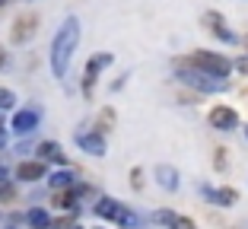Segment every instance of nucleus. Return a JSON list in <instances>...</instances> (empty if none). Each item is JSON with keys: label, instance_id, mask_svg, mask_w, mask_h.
Listing matches in <instances>:
<instances>
[{"label": "nucleus", "instance_id": "2eb2a0df", "mask_svg": "<svg viewBox=\"0 0 248 229\" xmlns=\"http://www.w3.org/2000/svg\"><path fill=\"white\" fill-rule=\"evenodd\" d=\"M48 223H51V216L45 214V210H29V226L32 229H48Z\"/></svg>", "mask_w": 248, "mask_h": 229}, {"label": "nucleus", "instance_id": "4be33fe9", "mask_svg": "<svg viewBox=\"0 0 248 229\" xmlns=\"http://www.w3.org/2000/svg\"><path fill=\"white\" fill-rule=\"evenodd\" d=\"M245 45H248V38H245Z\"/></svg>", "mask_w": 248, "mask_h": 229}, {"label": "nucleus", "instance_id": "f257e3e1", "mask_svg": "<svg viewBox=\"0 0 248 229\" xmlns=\"http://www.w3.org/2000/svg\"><path fill=\"white\" fill-rule=\"evenodd\" d=\"M77 45H80V19H77V16H67L64 26L58 29V35H54V42H51V70H54V76H61V80L67 76V67H70V58H73V51H77Z\"/></svg>", "mask_w": 248, "mask_h": 229}, {"label": "nucleus", "instance_id": "6ab92c4d", "mask_svg": "<svg viewBox=\"0 0 248 229\" xmlns=\"http://www.w3.org/2000/svg\"><path fill=\"white\" fill-rule=\"evenodd\" d=\"M226 150H217V159H213V163H217V169H226Z\"/></svg>", "mask_w": 248, "mask_h": 229}, {"label": "nucleus", "instance_id": "0eeeda50", "mask_svg": "<svg viewBox=\"0 0 248 229\" xmlns=\"http://www.w3.org/2000/svg\"><path fill=\"white\" fill-rule=\"evenodd\" d=\"M153 216H156V223H166V226H172V229H197L188 216H178V214H172V210H156Z\"/></svg>", "mask_w": 248, "mask_h": 229}, {"label": "nucleus", "instance_id": "f03ea898", "mask_svg": "<svg viewBox=\"0 0 248 229\" xmlns=\"http://www.w3.org/2000/svg\"><path fill=\"white\" fill-rule=\"evenodd\" d=\"M178 80L188 83V86L201 89V92H223L226 89V80L217 74H207V70H197V67H191V70H178Z\"/></svg>", "mask_w": 248, "mask_h": 229}, {"label": "nucleus", "instance_id": "1a4fd4ad", "mask_svg": "<svg viewBox=\"0 0 248 229\" xmlns=\"http://www.w3.org/2000/svg\"><path fill=\"white\" fill-rule=\"evenodd\" d=\"M204 22H207V29L217 32L223 42H235V35L226 29V26H223V16H219V13H204Z\"/></svg>", "mask_w": 248, "mask_h": 229}, {"label": "nucleus", "instance_id": "7ed1b4c3", "mask_svg": "<svg viewBox=\"0 0 248 229\" xmlns=\"http://www.w3.org/2000/svg\"><path fill=\"white\" fill-rule=\"evenodd\" d=\"M95 214L102 216V220H115L118 226H124V229H137V214H131V210L124 207V204H118V200H111V198H102L99 204H95Z\"/></svg>", "mask_w": 248, "mask_h": 229}, {"label": "nucleus", "instance_id": "a211bd4d", "mask_svg": "<svg viewBox=\"0 0 248 229\" xmlns=\"http://www.w3.org/2000/svg\"><path fill=\"white\" fill-rule=\"evenodd\" d=\"M0 198H13V185L7 182V175L0 172Z\"/></svg>", "mask_w": 248, "mask_h": 229}, {"label": "nucleus", "instance_id": "9d476101", "mask_svg": "<svg viewBox=\"0 0 248 229\" xmlns=\"http://www.w3.org/2000/svg\"><path fill=\"white\" fill-rule=\"evenodd\" d=\"M105 64H111V54H99V58H93V61L86 64V80H83L86 92L93 89V83H95V74H99V67H105Z\"/></svg>", "mask_w": 248, "mask_h": 229}, {"label": "nucleus", "instance_id": "f8f14e48", "mask_svg": "<svg viewBox=\"0 0 248 229\" xmlns=\"http://www.w3.org/2000/svg\"><path fill=\"white\" fill-rule=\"evenodd\" d=\"M156 175H159V185L162 188H169V191H175V188H178V175H175V169H172V166H159V169H156Z\"/></svg>", "mask_w": 248, "mask_h": 229}, {"label": "nucleus", "instance_id": "dca6fc26", "mask_svg": "<svg viewBox=\"0 0 248 229\" xmlns=\"http://www.w3.org/2000/svg\"><path fill=\"white\" fill-rule=\"evenodd\" d=\"M51 185L54 188H70L73 185V172H54V175H51Z\"/></svg>", "mask_w": 248, "mask_h": 229}, {"label": "nucleus", "instance_id": "39448f33", "mask_svg": "<svg viewBox=\"0 0 248 229\" xmlns=\"http://www.w3.org/2000/svg\"><path fill=\"white\" fill-rule=\"evenodd\" d=\"M210 124L217 127V131H235V127H239V115H235L232 108H226V105H219V108L210 111Z\"/></svg>", "mask_w": 248, "mask_h": 229}, {"label": "nucleus", "instance_id": "4468645a", "mask_svg": "<svg viewBox=\"0 0 248 229\" xmlns=\"http://www.w3.org/2000/svg\"><path fill=\"white\" fill-rule=\"evenodd\" d=\"M235 198H239V194H235L232 188H219V191H213V200H217L219 207H232Z\"/></svg>", "mask_w": 248, "mask_h": 229}, {"label": "nucleus", "instance_id": "ddd939ff", "mask_svg": "<svg viewBox=\"0 0 248 229\" xmlns=\"http://www.w3.org/2000/svg\"><path fill=\"white\" fill-rule=\"evenodd\" d=\"M38 153H42V159H54V163H64V153H61V147L58 143H42V147H38Z\"/></svg>", "mask_w": 248, "mask_h": 229}, {"label": "nucleus", "instance_id": "20e7f679", "mask_svg": "<svg viewBox=\"0 0 248 229\" xmlns=\"http://www.w3.org/2000/svg\"><path fill=\"white\" fill-rule=\"evenodd\" d=\"M191 67L207 70V74H217V76L229 74V61L219 58V54H210V51H194V54H191Z\"/></svg>", "mask_w": 248, "mask_h": 229}, {"label": "nucleus", "instance_id": "6e6552de", "mask_svg": "<svg viewBox=\"0 0 248 229\" xmlns=\"http://www.w3.org/2000/svg\"><path fill=\"white\" fill-rule=\"evenodd\" d=\"M77 143H80L86 153H93V156H105V140L99 137V134H80Z\"/></svg>", "mask_w": 248, "mask_h": 229}, {"label": "nucleus", "instance_id": "412c9836", "mask_svg": "<svg viewBox=\"0 0 248 229\" xmlns=\"http://www.w3.org/2000/svg\"><path fill=\"white\" fill-rule=\"evenodd\" d=\"M0 3H7V0H0Z\"/></svg>", "mask_w": 248, "mask_h": 229}, {"label": "nucleus", "instance_id": "9b49d317", "mask_svg": "<svg viewBox=\"0 0 248 229\" xmlns=\"http://www.w3.org/2000/svg\"><path fill=\"white\" fill-rule=\"evenodd\" d=\"M16 175H19L22 182H35V178L45 175V166L42 163H22L19 169H16Z\"/></svg>", "mask_w": 248, "mask_h": 229}, {"label": "nucleus", "instance_id": "5701e85b", "mask_svg": "<svg viewBox=\"0 0 248 229\" xmlns=\"http://www.w3.org/2000/svg\"><path fill=\"white\" fill-rule=\"evenodd\" d=\"M0 172H3V169H0Z\"/></svg>", "mask_w": 248, "mask_h": 229}, {"label": "nucleus", "instance_id": "423d86ee", "mask_svg": "<svg viewBox=\"0 0 248 229\" xmlns=\"http://www.w3.org/2000/svg\"><path fill=\"white\" fill-rule=\"evenodd\" d=\"M38 127V111L35 108H26V111H16V118H13V131L16 134H29Z\"/></svg>", "mask_w": 248, "mask_h": 229}, {"label": "nucleus", "instance_id": "f3484780", "mask_svg": "<svg viewBox=\"0 0 248 229\" xmlns=\"http://www.w3.org/2000/svg\"><path fill=\"white\" fill-rule=\"evenodd\" d=\"M13 102H16L13 92L10 89H0V108H13Z\"/></svg>", "mask_w": 248, "mask_h": 229}, {"label": "nucleus", "instance_id": "aec40b11", "mask_svg": "<svg viewBox=\"0 0 248 229\" xmlns=\"http://www.w3.org/2000/svg\"><path fill=\"white\" fill-rule=\"evenodd\" d=\"M245 137H248V127H245Z\"/></svg>", "mask_w": 248, "mask_h": 229}]
</instances>
